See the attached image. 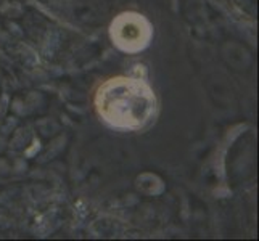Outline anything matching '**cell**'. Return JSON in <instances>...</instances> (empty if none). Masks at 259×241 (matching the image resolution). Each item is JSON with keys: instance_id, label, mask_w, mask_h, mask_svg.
<instances>
[{"instance_id": "obj_1", "label": "cell", "mask_w": 259, "mask_h": 241, "mask_svg": "<svg viewBox=\"0 0 259 241\" xmlns=\"http://www.w3.org/2000/svg\"><path fill=\"white\" fill-rule=\"evenodd\" d=\"M97 110L102 118L118 127L139 129L155 113V95L139 79L116 77L97 92Z\"/></svg>"}, {"instance_id": "obj_2", "label": "cell", "mask_w": 259, "mask_h": 241, "mask_svg": "<svg viewBox=\"0 0 259 241\" xmlns=\"http://www.w3.org/2000/svg\"><path fill=\"white\" fill-rule=\"evenodd\" d=\"M111 37L124 50H139L150 39V26L137 13L119 15L111 24Z\"/></svg>"}]
</instances>
